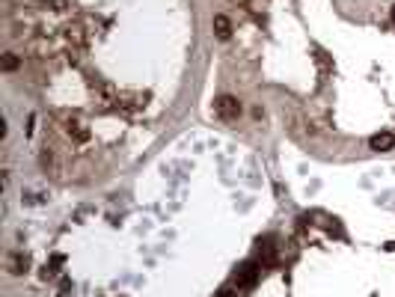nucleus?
I'll list each match as a JSON object with an SVG mask.
<instances>
[{"mask_svg":"<svg viewBox=\"0 0 395 297\" xmlns=\"http://www.w3.org/2000/svg\"><path fill=\"white\" fill-rule=\"evenodd\" d=\"M65 39H68V42H74V45H83V27H68Z\"/></svg>","mask_w":395,"mask_h":297,"instance_id":"9d476101","label":"nucleus"},{"mask_svg":"<svg viewBox=\"0 0 395 297\" xmlns=\"http://www.w3.org/2000/svg\"><path fill=\"white\" fill-rule=\"evenodd\" d=\"M214 33H217L220 39H229V36H232V21H229L226 15H214Z\"/></svg>","mask_w":395,"mask_h":297,"instance_id":"0eeeda50","label":"nucleus"},{"mask_svg":"<svg viewBox=\"0 0 395 297\" xmlns=\"http://www.w3.org/2000/svg\"><path fill=\"white\" fill-rule=\"evenodd\" d=\"M369 146H372L375 152H390V149H395V134H390V131H378V134L369 140Z\"/></svg>","mask_w":395,"mask_h":297,"instance_id":"39448f33","label":"nucleus"},{"mask_svg":"<svg viewBox=\"0 0 395 297\" xmlns=\"http://www.w3.org/2000/svg\"><path fill=\"white\" fill-rule=\"evenodd\" d=\"M315 62H318V68H321V71H330V68H333L330 57H327V54H324L321 48H315Z\"/></svg>","mask_w":395,"mask_h":297,"instance_id":"1a4fd4ad","label":"nucleus"},{"mask_svg":"<svg viewBox=\"0 0 395 297\" xmlns=\"http://www.w3.org/2000/svg\"><path fill=\"white\" fill-rule=\"evenodd\" d=\"M256 277H259V268H256L253 262H244V265L235 271V286H238V289H247V286L256 283Z\"/></svg>","mask_w":395,"mask_h":297,"instance_id":"f03ea898","label":"nucleus"},{"mask_svg":"<svg viewBox=\"0 0 395 297\" xmlns=\"http://www.w3.org/2000/svg\"><path fill=\"white\" fill-rule=\"evenodd\" d=\"M6 265H9V274H12V277H24V274L30 271V256H27V253H12Z\"/></svg>","mask_w":395,"mask_h":297,"instance_id":"20e7f679","label":"nucleus"},{"mask_svg":"<svg viewBox=\"0 0 395 297\" xmlns=\"http://www.w3.org/2000/svg\"><path fill=\"white\" fill-rule=\"evenodd\" d=\"M51 161H54L51 152H42V167H51Z\"/></svg>","mask_w":395,"mask_h":297,"instance_id":"f8f14e48","label":"nucleus"},{"mask_svg":"<svg viewBox=\"0 0 395 297\" xmlns=\"http://www.w3.org/2000/svg\"><path fill=\"white\" fill-rule=\"evenodd\" d=\"M214 107H217V116L226 119V122H232V119L241 116V101H238L235 95H220V98L214 101Z\"/></svg>","mask_w":395,"mask_h":297,"instance_id":"f257e3e1","label":"nucleus"},{"mask_svg":"<svg viewBox=\"0 0 395 297\" xmlns=\"http://www.w3.org/2000/svg\"><path fill=\"white\" fill-rule=\"evenodd\" d=\"M393 24H395V6H393Z\"/></svg>","mask_w":395,"mask_h":297,"instance_id":"4468645a","label":"nucleus"},{"mask_svg":"<svg viewBox=\"0 0 395 297\" xmlns=\"http://www.w3.org/2000/svg\"><path fill=\"white\" fill-rule=\"evenodd\" d=\"M146 101H149V92H137V95H119V101H116V107H122V110H140V107H146Z\"/></svg>","mask_w":395,"mask_h":297,"instance_id":"423d86ee","label":"nucleus"},{"mask_svg":"<svg viewBox=\"0 0 395 297\" xmlns=\"http://www.w3.org/2000/svg\"><path fill=\"white\" fill-rule=\"evenodd\" d=\"M0 65H3V71H15V68L21 65V59H18V54H3Z\"/></svg>","mask_w":395,"mask_h":297,"instance_id":"6e6552de","label":"nucleus"},{"mask_svg":"<svg viewBox=\"0 0 395 297\" xmlns=\"http://www.w3.org/2000/svg\"><path fill=\"white\" fill-rule=\"evenodd\" d=\"M214 297H241V295H238L235 289H229V286H226V289H220V292H217Z\"/></svg>","mask_w":395,"mask_h":297,"instance_id":"9b49d317","label":"nucleus"},{"mask_svg":"<svg viewBox=\"0 0 395 297\" xmlns=\"http://www.w3.org/2000/svg\"><path fill=\"white\" fill-rule=\"evenodd\" d=\"M65 131H68L74 140H80V143H83V140H89V128H86V125L80 122V116H74V113H71V116H65Z\"/></svg>","mask_w":395,"mask_h":297,"instance_id":"7ed1b4c3","label":"nucleus"},{"mask_svg":"<svg viewBox=\"0 0 395 297\" xmlns=\"http://www.w3.org/2000/svg\"><path fill=\"white\" fill-rule=\"evenodd\" d=\"M250 9L253 12H262V0H250Z\"/></svg>","mask_w":395,"mask_h":297,"instance_id":"ddd939ff","label":"nucleus"}]
</instances>
